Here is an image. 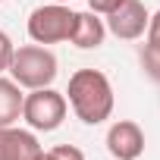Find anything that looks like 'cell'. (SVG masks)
Returning <instances> with one entry per match:
<instances>
[{
	"label": "cell",
	"instance_id": "6da1fadb",
	"mask_svg": "<svg viewBox=\"0 0 160 160\" xmlns=\"http://www.w3.org/2000/svg\"><path fill=\"white\" fill-rule=\"evenodd\" d=\"M69 107L72 113L88 122V126H101L104 119H110L113 113V85L110 78L101 72V69H78L69 75Z\"/></svg>",
	"mask_w": 160,
	"mask_h": 160
},
{
	"label": "cell",
	"instance_id": "7a4b0ae2",
	"mask_svg": "<svg viewBox=\"0 0 160 160\" xmlns=\"http://www.w3.org/2000/svg\"><path fill=\"white\" fill-rule=\"evenodd\" d=\"M7 72H10L13 82L19 88H25V91L47 88V85H53V78H57V57L44 44H25V47L13 50V60H10Z\"/></svg>",
	"mask_w": 160,
	"mask_h": 160
},
{
	"label": "cell",
	"instance_id": "3957f363",
	"mask_svg": "<svg viewBox=\"0 0 160 160\" xmlns=\"http://www.w3.org/2000/svg\"><path fill=\"white\" fill-rule=\"evenodd\" d=\"M28 38L35 44H60V41H69L72 28H75V10H69L66 3H47V7H38L32 10L28 16Z\"/></svg>",
	"mask_w": 160,
	"mask_h": 160
},
{
	"label": "cell",
	"instance_id": "277c9868",
	"mask_svg": "<svg viewBox=\"0 0 160 160\" xmlns=\"http://www.w3.org/2000/svg\"><path fill=\"white\" fill-rule=\"evenodd\" d=\"M66 107H69V104H66V94L53 91L50 85H47V88H35V91H28L25 101H22V119H25L28 129H35V132H53V129L63 126Z\"/></svg>",
	"mask_w": 160,
	"mask_h": 160
},
{
	"label": "cell",
	"instance_id": "5b68a950",
	"mask_svg": "<svg viewBox=\"0 0 160 160\" xmlns=\"http://www.w3.org/2000/svg\"><path fill=\"white\" fill-rule=\"evenodd\" d=\"M107 32L119 41H138L148 32V10L141 0H122V3L107 16Z\"/></svg>",
	"mask_w": 160,
	"mask_h": 160
},
{
	"label": "cell",
	"instance_id": "8992f818",
	"mask_svg": "<svg viewBox=\"0 0 160 160\" xmlns=\"http://www.w3.org/2000/svg\"><path fill=\"white\" fill-rule=\"evenodd\" d=\"M107 151L113 160H138L144 154V132L135 119H116L107 129Z\"/></svg>",
	"mask_w": 160,
	"mask_h": 160
},
{
	"label": "cell",
	"instance_id": "52a82bcc",
	"mask_svg": "<svg viewBox=\"0 0 160 160\" xmlns=\"http://www.w3.org/2000/svg\"><path fill=\"white\" fill-rule=\"evenodd\" d=\"M44 148L38 144L35 132L16 129V126H0V160H38Z\"/></svg>",
	"mask_w": 160,
	"mask_h": 160
},
{
	"label": "cell",
	"instance_id": "ba28073f",
	"mask_svg": "<svg viewBox=\"0 0 160 160\" xmlns=\"http://www.w3.org/2000/svg\"><path fill=\"white\" fill-rule=\"evenodd\" d=\"M104 38H107V25H104V19L98 13H91V10L75 13V28H72L69 41L78 50H94V47L104 44Z\"/></svg>",
	"mask_w": 160,
	"mask_h": 160
},
{
	"label": "cell",
	"instance_id": "9c48e42d",
	"mask_svg": "<svg viewBox=\"0 0 160 160\" xmlns=\"http://www.w3.org/2000/svg\"><path fill=\"white\" fill-rule=\"evenodd\" d=\"M22 88L13 78L0 75V126H16V119H22Z\"/></svg>",
	"mask_w": 160,
	"mask_h": 160
},
{
	"label": "cell",
	"instance_id": "30bf717a",
	"mask_svg": "<svg viewBox=\"0 0 160 160\" xmlns=\"http://www.w3.org/2000/svg\"><path fill=\"white\" fill-rule=\"evenodd\" d=\"M141 66L144 72L154 78V82H160V41H148L144 50H141Z\"/></svg>",
	"mask_w": 160,
	"mask_h": 160
},
{
	"label": "cell",
	"instance_id": "8fae6325",
	"mask_svg": "<svg viewBox=\"0 0 160 160\" xmlns=\"http://www.w3.org/2000/svg\"><path fill=\"white\" fill-rule=\"evenodd\" d=\"M47 154H50V160H85V154L78 151L75 144H57V148H50Z\"/></svg>",
	"mask_w": 160,
	"mask_h": 160
},
{
	"label": "cell",
	"instance_id": "7c38bea8",
	"mask_svg": "<svg viewBox=\"0 0 160 160\" xmlns=\"http://www.w3.org/2000/svg\"><path fill=\"white\" fill-rule=\"evenodd\" d=\"M13 41H10V35L0 28V75H3L7 69H10V60H13Z\"/></svg>",
	"mask_w": 160,
	"mask_h": 160
},
{
	"label": "cell",
	"instance_id": "4fadbf2b",
	"mask_svg": "<svg viewBox=\"0 0 160 160\" xmlns=\"http://www.w3.org/2000/svg\"><path fill=\"white\" fill-rule=\"evenodd\" d=\"M119 3H122V0H88V10L98 13V16H110Z\"/></svg>",
	"mask_w": 160,
	"mask_h": 160
},
{
	"label": "cell",
	"instance_id": "5bb4252c",
	"mask_svg": "<svg viewBox=\"0 0 160 160\" xmlns=\"http://www.w3.org/2000/svg\"><path fill=\"white\" fill-rule=\"evenodd\" d=\"M148 41H160V10L148 16Z\"/></svg>",
	"mask_w": 160,
	"mask_h": 160
},
{
	"label": "cell",
	"instance_id": "9a60e30c",
	"mask_svg": "<svg viewBox=\"0 0 160 160\" xmlns=\"http://www.w3.org/2000/svg\"><path fill=\"white\" fill-rule=\"evenodd\" d=\"M38 160H50V154H47V151H44V154H41V157H38Z\"/></svg>",
	"mask_w": 160,
	"mask_h": 160
},
{
	"label": "cell",
	"instance_id": "2e32d148",
	"mask_svg": "<svg viewBox=\"0 0 160 160\" xmlns=\"http://www.w3.org/2000/svg\"><path fill=\"white\" fill-rule=\"evenodd\" d=\"M53 3H66V0H53Z\"/></svg>",
	"mask_w": 160,
	"mask_h": 160
}]
</instances>
